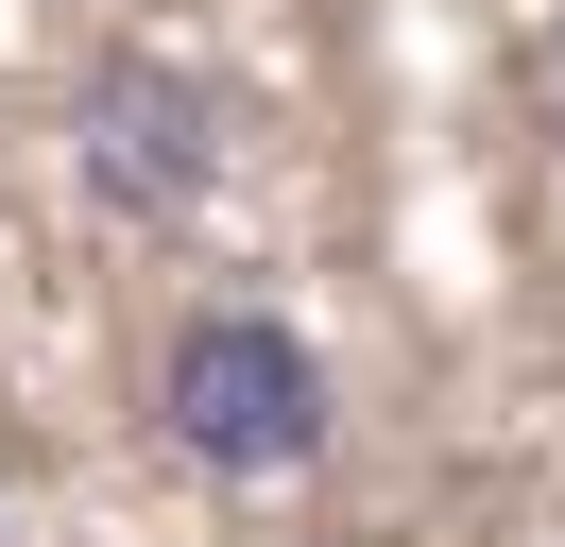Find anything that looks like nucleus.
Masks as SVG:
<instances>
[{"instance_id": "obj_1", "label": "nucleus", "mask_w": 565, "mask_h": 547, "mask_svg": "<svg viewBox=\"0 0 565 547\" xmlns=\"http://www.w3.org/2000/svg\"><path fill=\"white\" fill-rule=\"evenodd\" d=\"M154 444L189 479H223V496H275V479H309L343 444V376H326V342L291 308H189L154 342Z\"/></svg>"}, {"instance_id": "obj_2", "label": "nucleus", "mask_w": 565, "mask_h": 547, "mask_svg": "<svg viewBox=\"0 0 565 547\" xmlns=\"http://www.w3.org/2000/svg\"><path fill=\"white\" fill-rule=\"evenodd\" d=\"M223 154H241V103H223L189 52H104L70 86V171H86V205H120V223H189V205L223 189Z\"/></svg>"}, {"instance_id": "obj_3", "label": "nucleus", "mask_w": 565, "mask_h": 547, "mask_svg": "<svg viewBox=\"0 0 565 547\" xmlns=\"http://www.w3.org/2000/svg\"><path fill=\"white\" fill-rule=\"evenodd\" d=\"M531 103H548V137H565V34H548V52H531Z\"/></svg>"}]
</instances>
